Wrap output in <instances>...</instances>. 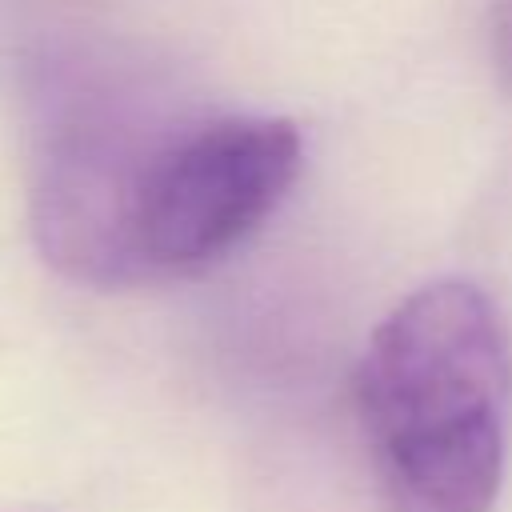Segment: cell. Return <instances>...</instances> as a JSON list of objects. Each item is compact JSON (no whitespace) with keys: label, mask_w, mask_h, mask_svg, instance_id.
<instances>
[{"label":"cell","mask_w":512,"mask_h":512,"mask_svg":"<svg viewBox=\"0 0 512 512\" xmlns=\"http://www.w3.org/2000/svg\"><path fill=\"white\" fill-rule=\"evenodd\" d=\"M300 156L288 120L204 116L104 80L40 128L32 232L44 260L92 288L196 276L280 208Z\"/></svg>","instance_id":"6da1fadb"},{"label":"cell","mask_w":512,"mask_h":512,"mask_svg":"<svg viewBox=\"0 0 512 512\" xmlns=\"http://www.w3.org/2000/svg\"><path fill=\"white\" fill-rule=\"evenodd\" d=\"M384 512H492L512 440V328L468 280L400 300L352 376Z\"/></svg>","instance_id":"7a4b0ae2"},{"label":"cell","mask_w":512,"mask_h":512,"mask_svg":"<svg viewBox=\"0 0 512 512\" xmlns=\"http://www.w3.org/2000/svg\"><path fill=\"white\" fill-rule=\"evenodd\" d=\"M492 60L504 76V84L512 88V0H492Z\"/></svg>","instance_id":"3957f363"}]
</instances>
